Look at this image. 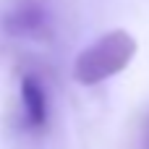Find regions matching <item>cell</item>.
I'll return each instance as SVG.
<instances>
[{
	"instance_id": "7a4b0ae2",
	"label": "cell",
	"mask_w": 149,
	"mask_h": 149,
	"mask_svg": "<svg viewBox=\"0 0 149 149\" xmlns=\"http://www.w3.org/2000/svg\"><path fill=\"white\" fill-rule=\"evenodd\" d=\"M5 31L16 37H45L47 34V10L39 3H21L5 16Z\"/></svg>"
},
{
	"instance_id": "6da1fadb",
	"label": "cell",
	"mask_w": 149,
	"mask_h": 149,
	"mask_svg": "<svg viewBox=\"0 0 149 149\" xmlns=\"http://www.w3.org/2000/svg\"><path fill=\"white\" fill-rule=\"evenodd\" d=\"M134 55H136V39L123 29H113L79 52L73 63V79L84 86L102 84L118 76L134 60Z\"/></svg>"
},
{
	"instance_id": "277c9868",
	"label": "cell",
	"mask_w": 149,
	"mask_h": 149,
	"mask_svg": "<svg viewBox=\"0 0 149 149\" xmlns=\"http://www.w3.org/2000/svg\"><path fill=\"white\" fill-rule=\"evenodd\" d=\"M144 144L149 147V118H147V123H144Z\"/></svg>"
},
{
	"instance_id": "3957f363",
	"label": "cell",
	"mask_w": 149,
	"mask_h": 149,
	"mask_svg": "<svg viewBox=\"0 0 149 149\" xmlns=\"http://www.w3.org/2000/svg\"><path fill=\"white\" fill-rule=\"evenodd\" d=\"M21 105H24L26 123L34 131H42L47 126L50 110H47V94H45V86L39 84V79H34V76L21 79Z\"/></svg>"
}]
</instances>
